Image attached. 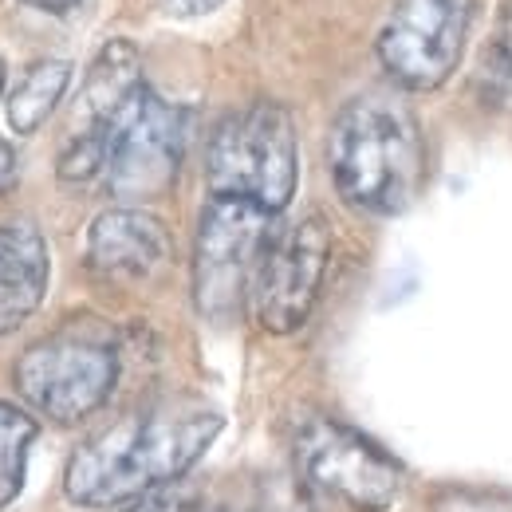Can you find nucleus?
I'll return each instance as SVG.
<instances>
[{"label": "nucleus", "mask_w": 512, "mask_h": 512, "mask_svg": "<svg viewBox=\"0 0 512 512\" xmlns=\"http://www.w3.org/2000/svg\"><path fill=\"white\" fill-rule=\"evenodd\" d=\"M331 260V229L323 217H304L288 233H276L253 284V316L268 335L300 331L316 300Z\"/></svg>", "instance_id": "1a4fd4ad"}, {"label": "nucleus", "mask_w": 512, "mask_h": 512, "mask_svg": "<svg viewBox=\"0 0 512 512\" xmlns=\"http://www.w3.org/2000/svg\"><path fill=\"white\" fill-rule=\"evenodd\" d=\"M272 241L276 213L241 197H209L193 241V304L205 320L225 323L245 308Z\"/></svg>", "instance_id": "39448f33"}, {"label": "nucleus", "mask_w": 512, "mask_h": 512, "mask_svg": "<svg viewBox=\"0 0 512 512\" xmlns=\"http://www.w3.org/2000/svg\"><path fill=\"white\" fill-rule=\"evenodd\" d=\"M193 509H197V497H193L182 481H174V485L150 489V493H142V497H134V501H127V505H119V509L111 512H193Z\"/></svg>", "instance_id": "dca6fc26"}, {"label": "nucleus", "mask_w": 512, "mask_h": 512, "mask_svg": "<svg viewBox=\"0 0 512 512\" xmlns=\"http://www.w3.org/2000/svg\"><path fill=\"white\" fill-rule=\"evenodd\" d=\"M16 182V154L8 142H0V193Z\"/></svg>", "instance_id": "a211bd4d"}, {"label": "nucleus", "mask_w": 512, "mask_h": 512, "mask_svg": "<svg viewBox=\"0 0 512 512\" xmlns=\"http://www.w3.org/2000/svg\"><path fill=\"white\" fill-rule=\"evenodd\" d=\"M190 142V111L142 87L107 134V186L123 201H150L174 186Z\"/></svg>", "instance_id": "0eeeda50"}, {"label": "nucleus", "mask_w": 512, "mask_h": 512, "mask_svg": "<svg viewBox=\"0 0 512 512\" xmlns=\"http://www.w3.org/2000/svg\"><path fill=\"white\" fill-rule=\"evenodd\" d=\"M0 95H4V64H0Z\"/></svg>", "instance_id": "aec40b11"}, {"label": "nucleus", "mask_w": 512, "mask_h": 512, "mask_svg": "<svg viewBox=\"0 0 512 512\" xmlns=\"http://www.w3.org/2000/svg\"><path fill=\"white\" fill-rule=\"evenodd\" d=\"M170 16H178V20H193V16H209V12H217L225 0H158Z\"/></svg>", "instance_id": "f3484780"}, {"label": "nucleus", "mask_w": 512, "mask_h": 512, "mask_svg": "<svg viewBox=\"0 0 512 512\" xmlns=\"http://www.w3.org/2000/svg\"><path fill=\"white\" fill-rule=\"evenodd\" d=\"M40 426L36 418L16 406V402H0V509H8L28 477V449L36 442Z\"/></svg>", "instance_id": "4468645a"}, {"label": "nucleus", "mask_w": 512, "mask_h": 512, "mask_svg": "<svg viewBox=\"0 0 512 512\" xmlns=\"http://www.w3.org/2000/svg\"><path fill=\"white\" fill-rule=\"evenodd\" d=\"M225 418L197 402H158L119 418L71 453L67 501L83 509H119L134 497L174 485L217 442Z\"/></svg>", "instance_id": "f257e3e1"}, {"label": "nucleus", "mask_w": 512, "mask_h": 512, "mask_svg": "<svg viewBox=\"0 0 512 512\" xmlns=\"http://www.w3.org/2000/svg\"><path fill=\"white\" fill-rule=\"evenodd\" d=\"M28 8H40V12H71L79 0H20Z\"/></svg>", "instance_id": "6ab92c4d"}, {"label": "nucleus", "mask_w": 512, "mask_h": 512, "mask_svg": "<svg viewBox=\"0 0 512 512\" xmlns=\"http://www.w3.org/2000/svg\"><path fill=\"white\" fill-rule=\"evenodd\" d=\"M146 87L142 60L130 40H107L99 56L87 67L83 95H79V130L67 138L60 154V178L64 182H95L107 170V134L119 123V115L134 103V95Z\"/></svg>", "instance_id": "9d476101"}, {"label": "nucleus", "mask_w": 512, "mask_h": 512, "mask_svg": "<svg viewBox=\"0 0 512 512\" xmlns=\"http://www.w3.org/2000/svg\"><path fill=\"white\" fill-rule=\"evenodd\" d=\"M119 367V339L107 323L71 320L16 359L12 383L36 414L75 426L111 398Z\"/></svg>", "instance_id": "7ed1b4c3"}, {"label": "nucleus", "mask_w": 512, "mask_h": 512, "mask_svg": "<svg viewBox=\"0 0 512 512\" xmlns=\"http://www.w3.org/2000/svg\"><path fill=\"white\" fill-rule=\"evenodd\" d=\"M170 260V229L146 209H107L87 229V268L111 284H142Z\"/></svg>", "instance_id": "9b49d317"}, {"label": "nucleus", "mask_w": 512, "mask_h": 512, "mask_svg": "<svg viewBox=\"0 0 512 512\" xmlns=\"http://www.w3.org/2000/svg\"><path fill=\"white\" fill-rule=\"evenodd\" d=\"M48 272V245L32 225H0V335H12L32 320L48 292Z\"/></svg>", "instance_id": "f8f14e48"}, {"label": "nucleus", "mask_w": 512, "mask_h": 512, "mask_svg": "<svg viewBox=\"0 0 512 512\" xmlns=\"http://www.w3.org/2000/svg\"><path fill=\"white\" fill-rule=\"evenodd\" d=\"M473 87H477L485 107H509L512 103V0H505L501 16H497V24L481 48Z\"/></svg>", "instance_id": "2eb2a0df"}, {"label": "nucleus", "mask_w": 512, "mask_h": 512, "mask_svg": "<svg viewBox=\"0 0 512 512\" xmlns=\"http://www.w3.org/2000/svg\"><path fill=\"white\" fill-rule=\"evenodd\" d=\"M292 453L308 485L359 512L390 509L402 493V465L367 434L327 414H304L296 422Z\"/></svg>", "instance_id": "423d86ee"}, {"label": "nucleus", "mask_w": 512, "mask_h": 512, "mask_svg": "<svg viewBox=\"0 0 512 512\" xmlns=\"http://www.w3.org/2000/svg\"><path fill=\"white\" fill-rule=\"evenodd\" d=\"M477 0H398L379 32V64L402 91H438L461 64Z\"/></svg>", "instance_id": "6e6552de"}, {"label": "nucleus", "mask_w": 512, "mask_h": 512, "mask_svg": "<svg viewBox=\"0 0 512 512\" xmlns=\"http://www.w3.org/2000/svg\"><path fill=\"white\" fill-rule=\"evenodd\" d=\"M327 166L351 209L394 217L414 205L426 182V142L410 107L371 91L351 99L327 138Z\"/></svg>", "instance_id": "f03ea898"}, {"label": "nucleus", "mask_w": 512, "mask_h": 512, "mask_svg": "<svg viewBox=\"0 0 512 512\" xmlns=\"http://www.w3.org/2000/svg\"><path fill=\"white\" fill-rule=\"evenodd\" d=\"M67 83H71V64L67 60H44V64H32L24 71V79L12 87L8 103H4V115H8V127L16 134H32L48 123V115L60 107Z\"/></svg>", "instance_id": "ddd939ff"}, {"label": "nucleus", "mask_w": 512, "mask_h": 512, "mask_svg": "<svg viewBox=\"0 0 512 512\" xmlns=\"http://www.w3.org/2000/svg\"><path fill=\"white\" fill-rule=\"evenodd\" d=\"M205 178L213 197H241L280 213L300 182L296 123L280 103H253L229 115L209 138Z\"/></svg>", "instance_id": "20e7f679"}]
</instances>
